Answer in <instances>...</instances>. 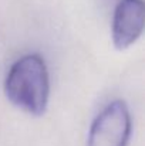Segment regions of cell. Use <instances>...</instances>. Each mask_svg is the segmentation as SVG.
I'll list each match as a JSON object with an SVG mask.
<instances>
[{"mask_svg": "<svg viewBox=\"0 0 145 146\" xmlns=\"http://www.w3.org/2000/svg\"><path fill=\"white\" fill-rule=\"evenodd\" d=\"M7 99L24 112L40 116L50 97V77L46 61L39 54H26L16 60L4 80Z\"/></svg>", "mask_w": 145, "mask_h": 146, "instance_id": "1", "label": "cell"}, {"mask_svg": "<svg viewBox=\"0 0 145 146\" xmlns=\"http://www.w3.org/2000/svg\"><path fill=\"white\" fill-rule=\"evenodd\" d=\"M132 131L131 115L121 99L110 102L91 123L87 146H128Z\"/></svg>", "mask_w": 145, "mask_h": 146, "instance_id": "2", "label": "cell"}, {"mask_svg": "<svg viewBox=\"0 0 145 146\" xmlns=\"http://www.w3.org/2000/svg\"><path fill=\"white\" fill-rule=\"evenodd\" d=\"M145 23V6L142 0H120L115 6L111 37L118 50L131 47L141 37Z\"/></svg>", "mask_w": 145, "mask_h": 146, "instance_id": "3", "label": "cell"}]
</instances>
